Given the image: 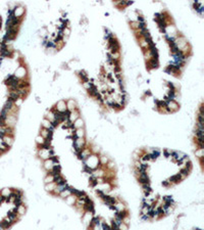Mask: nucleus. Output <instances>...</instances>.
I'll return each mask as SVG.
<instances>
[{
  "mask_svg": "<svg viewBox=\"0 0 204 230\" xmlns=\"http://www.w3.org/2000/svg\"><path fill=\"white\" fill-rule=\"evenodd\" d=\"M165 105L167 107V112H175L179 110V104L175 100H167Z\"/></svg>",
  "mask_w": 204,
  "mask_h": 230,
  "instance_id": "nucleus-1",
  "label": "nucleus"
},
{
  "mask_svg": "<svg viewBox=\"0 0 204 230\" xmlns=\"http://www.w3.org/2000/svg\"><path fill=\"white\" fill-rule=\"evenodd\" d=\"M2 142H3L7 147H9L12 145V143H14V137H12V136H9V135H4L3 138H2Z\"/></svg>",
  "mask_w": 204,
  "mask_h": 230,
  "instance_id": "nucleus-2",
  "label": "nucleus"
},
{
  "mask_svg": "<svg viewBox=\"0 0 204 230\" xmlns=\"http://www.w3.org/2000/svg\"><path fill=\"white\" fill-rule=\"evenodd\" d=\"M139 180L142 184H146V183H149V178L148 175H147L146 172H141L140 175H139Z\"/></svg>",
  "mask_w": 204,
  "mask_h": 230,
  "instance_id": "nucleus-3",
  "label": "nucleus"
},
{
  "mask_svg": "<svg viewBox=\"0 0 204 230\" xmlns=\"http://www.w3.org/2000/svg\"><path fill=\"white\" fill-rule=\"evenodd\" d=\"M11 224H12V222L10 221L8 218L4 219V220H2L1 222H0V226H1L4 230L7 229V228H9V227L11 226Z\"/></svg>",
  "mask_w": 204,
  "mask_h": 230,
  "instance_id": "nucleus-4",
  "label": "nucleus"
},
{
  "mask_svg": "<svg viewBox=\"0 0 204 230\" xmlns=\"http://www.w3.org/2000/svg\"><path fill=\"white\" fill-rule=\"evenodd\" d=\"M56 107H56V108H57V112L64 113L66 110V103H65V101H63V100L59 101Z\"/></svg>",
  "mask_w": 204,
  "mask_h": 230,
  "instance_id": "nucleus-5",
  "label": "nucleus"
},
{
  "mask_svg": "<svg viewBox=\"0 0 204 230\" xmlns=\"http://www.w3.org/2000/svg\"><path fill=\"white\" fill-rule=\"evenodd\" d=\"M54 167V162L53 160H46L45 163H44V168H45L46 170H48V171H51V170L53 169Z\"/></svg>",
  "mask_w": 204,
  "mask_h": 230,
  "instance_id": "nucleus-6",
  "label": "nucleus"
},
{
  "mask_svg": "<svg viewBox=\"0 0 204 230\" xmlns=\"http://www.w3.org/2000/svg\"><path fill=\"white\" fill-rule=\"evenodd\" d=\"M40 157H42L44 160H48V157H50V151H49V149H45V148L41 149Z\"/></svg>",
  "mask_w": 204,
  "mask_h": 230,
  "instance_id": "nucleus-7",
  "label": "nucleus"
},
{
  "mask_svg": "<svg viewBox=\"0 0 204 230\" xmlns=\"http://www.w3.org/2000/svg\"><path fill=\"white\" fill-rule=\"evenodd\" d=\"M103 200H104L105 204H107V205L110 206V207H111L112 205H114V203H115V198L112 197V196H104Z\"/></svg>",
  "mask_w": 204,
  "mask_h": 230,
  "instance_id": "nucleus-8",
  "label": "nucleus"
},
{
  "mask_svg": "<svg viewBox=\"0 0 204 230\" xmlns=\"http://www.w3.org/2000/svg\"><path fill=\"white\" fill-rule=\"evenodd\" d=\"M17 215H19V214H17V211L14 210V211H12V212H9V213H8V217H7V218H8L11 222H14L17 219Z\"/></svg>",
  "mask_w": 204,
  "mask_h": 230,
  "instance_id": "nucleus-9",
  "label": "nucleus"
},
{
  "mask_svg": "<svg viewBox=\"0 0 204 230\" xmlns=\"http://www.w3.org/2000/svg\"><path fill=\"white\" fill-rule=\"evenodd\" d=\"M83 126H84V121H83L82 119L78 118L76 121H75V123H74V127L76 128V129L83 128Z\"/></svg>",
  "mask_w": 204,
  "mask_h": 230,
  "instance_id": "nucleus-10",
  "label": "nucleus"
},
{
  "mask_svg": "<svg viewBox=\"0 0 204 230\" xmlns=\"http://www.w3.org/2000/svg\"><path fill=\"white\" fill-rule=\"evenodd\" d=\"M60 196L61 197H63V198H66L68 196H69V195H72V188L71 187H69L68 189H64L63 191H61L60 193Z\"/></svg>",
  "mask_w": 204,
  "mask_h": 230,
  "instance_id": "nucleus-11",
  "label": "nucleus"
},
{
  "mask_svg": "<svg viewBox=\"0 0 204 230\" xmlns=\"http://www.w3.org/2000/svg\"><path fill=\"white\" fill-rule=\"evenodd\" d=\"M11 193H12L11 189H9V188H4V189L1 190V192H0V195H2L3 197L7 198L10 194H11Z\"/></svg>",
  "mask_w": 204,
  "mask_h": 230,
  "instance_id": "nucleus-12",
  "label": "nucleus"
},
{
  "mask_svg": "<svg viewBox=\"0 0 204 230\" xmlns=\"http://www.w3.org/2000/svg\"><path fill=\"white\" fill-rule=\"evenodd\" d=\"M159 154H160V151L158 149H153L151 151V154H149V157H150V160H156L159 157Z\"/></svg>",
  "mask_w": 204,
  "mask_h": 230,
  "instance_id": "nucleus-13",
  "label": "nucleus"
},
{
  "mask_svg": "<svg viewBox=\"0 0 204 230\" xmlns=\"http://www.w3.org/2000/svg\"><path fill=\"white\" fill-rule=\"evenodd\" d=\"M181 180H182V179H181V176H180L179 174H177V175H174L172 177H170L169 179V181L170 183H172H172H179Z\"/></svg>",
  "mask_w": 204,
  "mask_h": 230,
  "instance_id": "nucleus-14",
  "label": "nucleus"
},
{
  "mask_svg": "<svg viewBox=\"0 0 204 230\" xmlns=\"http://www.w3.org/2000/svg\"><path fill=\"white\" fill-rule=\"evenodd\" d=\"M55 187H56V183L52 182V183H48V184H46L45 189L47 191H53L54 189H55Z\"/></svg>",
  "mask_w": 204,
  "mask_h": 230,
  "instance_id": "nucleus-15",
  "label": "nucleus"
},
{
  "mask_svg": "<svg viewBox=\"0 0 204 230\" xmlns=\"http://www.w3.org/2000/svg\"><path fill=\"white\" fill-rule=\"evenodd\" d=\"M15 211H17V213L19 214V215H24L25 212H26V208H25V206L20 205V206H19V207H17Z\"/></svg>",
  "mask_w": 204,
  "mask_h": 230,
  "instance_id": "nucleus-16",
  "label": "nucleus"
},
{
  "mask_svg": "<svg viewBox=\"0 0 204 230\" xmlns=\"http://www.w3.org/2000/svg\"><path fill=\"white\" fill-rule=\"evenodd\" d=\"M84 135H85L84 129H83V128L77 129V131H76V136H77V137H78V138H83V137H84Z\"/></svg>",
  "mask_w": 204,
  "mask_h": 230,
  "instance_id": "nucleus-17",
  "label": "nucleus"
},
{
  "mask_svg": "<svg viewBox=\"0 0 204 230\" xmlns=\"http://www.w3.org/2000/svg\"><path fill=\"white\" fill-rule=\"evenodd\" d=\"M113 208H114V210L117 211V212H122V211L125 210V206H123V203H117V205L113 207Z\"/></svg>",
  "mask_w": 204,
  "mask_h": 230,
  "instance_id": "nucleus-18",
  "label": "nucleus"
},
{
  "mask_svg": "<svg viewBox=\"0 0 204 230\" xmlns=\"http://www.w3.org/2000/svg\"><path fill=\"white\" fill-rule=\"evenodd\" d=\"M78 118H79V113H77V112H75V113H69V120H71V122H73L74 120L76 121Z\"/></svg>",
  "mask_w": 204,
  "mask_h": 230,
  "instance_id": "nucleus-19",
  "label": "nucleus"
},
{
  "mask_svg": "<svg viewBox=\"0 0 204 230\" xmlns=\"http://www.w3.org/2000/svg\"><path fill=\"white\" fill-rule=\"evenodd\" d=\"M44 182H45L46 184H48V183H52V182H54V176H52L51 174H49L48 176L45 177V179H44Z\"/></svg>",
  "mask_w": 204,
  "mask_h": 230,
  "instance_id": "nucleus-20",
  "label": "nucleus"
},
{
  "mask_svg": "<svg viewBox=\"0 0 204 230\" xmlns=\"http://www.w3.org/2000/svg\"><path fill=\"white\" fill-rule=\"evenodd\" d=\"M75 108V101L74 100H69V101L68 102V104H66V110H74Z\"/></svg>",
  "mask_w": 204,
  "mask_h": 230,
  "instance_id": "nucleus-21",
  "label": "nucleus"
},
{
  "mask_svg": "<svg viewBox=\"0 0 204 230\" xmlns=\"http://www.w3.org/2000/svg\"><path fill=\"white\" fill-rule=\"evenodd\" d=\"M42 125H43V127L45 128V129H49L51 127V122H49V121L47 120V119H45V120H43V122H42Z\"/></svg>",
  "mask_w": 204,
  "mask_h": 230,
  "instance_id": "nucleus-22",
  "label": "nucleus"
},
{
  "mask_svg": "<svg viewBox=\"0 0 204 230\" xmlns=\"http://www.w3.org/2000/svg\"><path fill=\"white\" fill-rule=\"evenodd\" d=\"M36 141H37L38 144H41V145H43V143L45 142V139H44L42 136H38V137L36 138Z\"/></svg>",
  "mask_w": 204,
  "mask_h": 230,
  "instance_id": "nucleus-23",
  "label": "nucleus"
},
{
  "mask_svg": "<svg viewBox=\"0 0 204 230\" xmlns=\"http://www.w3.org/2000/svg\"><path fill=\"white\" fill-rule=\"evenodd\" d=\"M196 156H197L198 157H203V148H198V151H196Z\"/></svg>",
  "mask_w": 204,
  "mask_h": 230,
  "instance_id": "nucleus-24",
  "label": "nucleus"
},
{
  "mask_svg": "<svg viewBox=\"0 0 204 230\" xmlns=\"http://www.w3.org/2000/svg\"><path fill=\"white\" fill-rule=\"evenodd\" d=\"M93 176H94L95 178H96L97 176L98 177L103 176V171H102V170H97V171H95V173L93 174Z\"/></svg>",
  "mask_w": 204,
  "mask_h": 230,
  "instance_id": "nucleus-25",
  "label": "nucleus"
},
{
  "mask_svg": "<svg viewBox=\"0 0 204 230\" xmlns=\"http://www.w3.org/2000/svg\"><path fill=\"white\" fill-rule=\"evenodd\" d=\"M118 230H128V225H126L125 223H120V225H118Z\"/></svg>",
  "mask_w": 204,
  "mask_h": 230,
  "instance_id": "nucleus-26",
  "label": "nucleus"
},
{
  "mask_svg": "<svg viewBox=\"0 0 204 230\" xmlns=\"http://www.w3.org/2000/svg\"><path fill=\"white\" fill-rule=\"evenodd\" d=\"M140 44H141L142 47H147V46H148V43H147V41L145 39H141L140 40Z\"/></svg>",
  "mask_w": 204,
  "mask_h": 230,
  "instance_id": "nucleus-27",
  "label": "nucleus"
},
{
  "mask_svg": "<svg viewBox=\"0 0 204 230\" xmlns=\"http://www.w3.org/2000/svg\"><path fill=\"white\" fill-rule=\"evenodd\" d=\"M131 26L133 29H138L139 28V23L138 22H132L131 23Z\"/></svg>",
  "mask_w": 204,
  "mask_h": 230,
  "instance_id": "nucleus-28",
  "label": "nucleus"
},
{
  "mask_svg": "<svg viewBox=\"0 0 204 230\" xmlns=\"http://www.w3.org/2000/svg\"><path fill=\"white\" fill-rule=\"evenodd\" d=\"M100 161H101L102 164H106V163L108 162V160H107V157H106L102 156L101 157H100Z\"/></svg>",
  "mask_w": 204,
  "mask_h": 230,
  "instance_id": "nucleus-29",
  "label": "nucleus"
},
{
  "mask_svg": "<svg viewBox=\"0 0 204 230\" xmlns=\"http://www.w3.org/2000/svg\"><path fill=\"white\" fill-rule=\"evenodd\" d=\"M63 33H64V34H65L66 36H69V33H71V30H69V28H64V29H63Z\"/></svg>",
  "mask_w": 204,
  "mask_h": 230,
  "instance_id": "nucleus-30",
  "label": "nucleus"
},
{
  "mask_svg": "<svg viewBox=\"0 0 204 230\" xmlns=\"http://www.w3.org/2000/svg\"><path fill=\"white\" fill-rule=\"evenodd\" d=\"M169 180H165V181H163V182H162V185H163V186H165V187H167V186H169Z\"/></svg>",
  "mask_w": 204,
  "mask_h": 230,
  "instance_id": "nucleus-31",
  "label": "nucleus"
},
{
  "mask_svg": "<svg viewBox=\"0 0 204 230\" xmlns=\"http://www.w3.org/2000/svg\"><path fill=\"white\" fill-rule=\"evenodd\" d=\"M113 165H114V164H113V163H109V167H110V168L113 167Z\"/></svg>",
  "mask_w": 204,
  "mask_h": 230,
  "instance_id": "nucleus-32",
  "label": "nucleus"
},
{
  "mask_svg": "<svg viewBox=\"0 0 204 230\" xmlns=\"http://www.w3.org/2000/svg\"><path fill=\"white\" fill-rule=\"evenodd\" d=\"M0 25H1V17H0Z\"/></svg>",
  "mask_w": 204,
  "mask_h": 230,
  "instance_id": "nucleus-33",
  "label": "nucleus"
}]
</instances>
